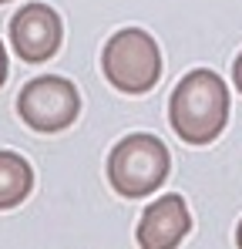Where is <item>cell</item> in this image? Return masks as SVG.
<instances>
[{
  "label": "cell",
  "instance_id": "obj_1",
  "mask_svg": "<svg viewBox=\"0 0 242 249\" xmlns=\"http://www.w3.org/2000/svg\"><path fill=\"white\" fill-rule=\"evenodd\" d=\"M168 122L189 145H208L229 122V88L215 71H189L175 84L168 101Z\"/></svg>",
  "mask_w": 242,
  "mask_h": 249
},
{
  "label": "cell",
  "instance_id": "obj_2",
  "mask_svg": "<svg viewBox=\"0 0 242 249\" xmlns=\"http://www.w3.org/2000/svg\"><path fill=\"white\" fill-rule=\"evenodd\" d=\"M172 172V155L165 148L158 135H128L108 155V178L111 189L124 196V199H145L155 189H161V182Z\"/></svg>",
  "mask_w": 242,
  "mask_h": 249
},
{
  "label": "cell",
  "instance_id": "obj_3",
  "mask_svg": "<svg viewBox=\"0 0 242 249\" xmlns=\"http://www.w3.org/2000/svg\"><path fill=\"white\" fill-rule=\"evenodd\" d=\"M104 78L124 94H145L161 78V51L155 37L141 27L118 31L101 51Z\"/></svg>",
  "mask_w": 242,
  "mask_h": 249
},
{
  "label": "cell",
  "instance_id": "obj_4",
  "mask_svg": "<svg viewBox=\"0 0 242 249\" xmlns=\"http://www.w3.org/2000/svg\"><path fill=\"white\" fill-rule=\"evenodd\" d=\"M17 115L34 131H64L81 115V94L61 74H40L17 94Z\"/></svg>",
  "mask_w": 242,
  "mask_h": 249
},
{
  "label": "cell",
  "instance_id": "obj_5",
  "mask_svg": "<svg viewBox=\"0 0 242 249\" xmlns=\"http://www.w3.org/2000/svg\"><path fill=\"white\" fill-rule=\"evenodd\" d=\"M61 37H64V24L57 10L47 3H27L10 17V44L17 57L27 64H40L54 57L61 47Z\"/></svg>",
  "mask_w": 242,
  "mask_h": 249
},
{
  "label": "cell",
  "instance_id": "obj_6",
  "mask_svg": "<svg viewBox=\"0 0 242 249\" xmlns=\"http://www.w3.org/2000/svg\"><path fill=\"white\" fill-rule=\"evenodd\" d=\"M192 229V212L182 196H161L158 202L145 206L138 219V246L141 249H178Z\"/></svg>",
  "mask_w": 242,
  "mask_h": 249
},
{
  "label": "cell",
  "instance_id": "obj_7",
  "mask_svg": "<svg viewBox=\"0 0 242 249\" xmlns=\"http://www.w3.org/2000/svg\"><path fill=\"white\" fill-rule=\"evenodd\" d=\"M34 189V168L17 152H0V209L20 206Z\"/></svg>",
  "mask_w": 242,
  "mask_h": 249
},
{
  "label": "cell",
  "instance_id": "obj_8",
  "mask_svg": "<svg viewBox=\"0 0 242 249\" xmlns=\"http://www.w3.org/2000/svg\"><path fill=\"white\" fill-rule=\"evenodd\" d=\"M232 78H236V88L242 91V54L236 57V64H232Z\"/></svg>",
  "mask_w": 242,
  "mask_h": 249
},
{
  "label": "cell",
  "instance_id": "obj_9",
  "mask_svg": "<svg viewBox=\"0 0 242 249\" xmlns=\"http://www.w3.org/2000/svg\"><path fill=\"white\" fill-rule=\"evenodd\" d=\"M7 81V47L0 44V84Z\"/></svg>",
  "mask_w": 242,
  "mask_h": 249
},
{
  "label": "cell",
  "instance_id": "obj_10",
  "mask_svg": "<svg viewBox=\"0 0 242 249\" xmlns=\"http://www.w3.org/2000/svg\"><path fill=\"white\" fill-rule=\"evenodd\" d=\"M236 246L242 249V222H239V229H236Z\"/></svg>",
  "mask_w": 242,
  "mask_h": 249
},
{
  "label": "cell",
  "instance_id": "obj_11",
  "mask_svg": "<svg viewBox=\"0 0 242 249\" xmlns=\"http://www.w3.org/2000/svg\"><path fill=\"white\" fill-rule=\"evenodd\" d=\"M0 3H7V0H0Z\"/></svg>",
  "mask_w": 242,
  "mask_h": 249
}]
</instances>
